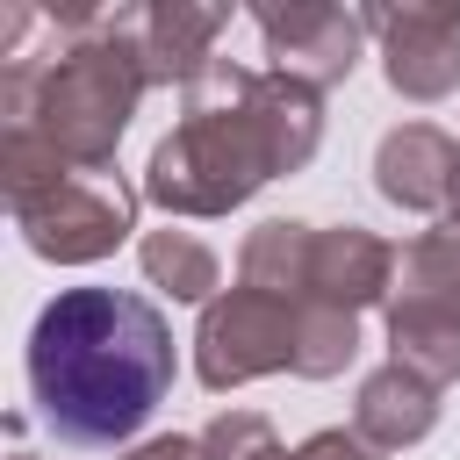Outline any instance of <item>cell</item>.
<instances>
[{
    "label": "cell",
    "instance_id": "6da1fadb",
    "mask_svg": "<svg viewBox=\"0 0 460 460\" xmlns=\"http://www.w3.org/2000/svg\"><path fill=\"white\" fill-rule=\"evenodd\" d=\"M180 101V129L158 137L144 165V201L165 216H230L266 180L302 172L323 144V101L237 58H216Z\"/></svg>",
    "mask_w": 460,
    "mask_h": 460
},
{
    "label": "cell",
    "instance_id": "7a4b0ae2",
    "mask_svg": "<svg viewBox=\"0 0 460 460\" xmlns=\"http://www.w3.org/2000/svg\"><path fill=\"white\" fill-rule=\"evenodd\" d=\"M29 395L65 446H122L172 395V323L122 288H65L29 331Z\"/></svg>",
    "mask_w": 460,
    "mask_h": 460
},
{
    "label": "cell",
    "instance_id": "3957f363",
    "mask_svg": "<svg viewBox=\"0 0 460 460\" xmlns=\"http://www.w3.org/2000/svg\"><path fill=\"white\" fill-rule=\"evenodd\" d=\"M144 72L108 14H65V43L43 58H7L0 115L7 129H36L72 172H108L115 144L144 101Z\"/></svg>",
    "mask_w": 460,
    "mask_h": 460
},
{
    "label": "cell",
    "instance_id": "277c9868",
    "mask_svg": "<svg viewBox=\"0 0 460 460\" xmlns=\"http://www.w3.org/2000/svg\"><path fill=\"white\" fill-rule=\"evenodd\" d=\"M295 374V309L252 288H223L194 323V374L201 388H244L259 374Z\"/></svg>",
    "mask_w": 460,
    "mask_h": 460
},
{
    "label": "cell",
    "instance_id": "5b68a950",
    "mask_svg": "<svg viewBox=\"0 0 460 460\" xmlns=\"http://www.w3.org/2000/svg\"><path fill=\"white\" fill-rule=\"evenodd\" d=\"M14 223H22V237H29L36 259H50V266H93V259H108L137 230V187H122L115 172H72L58 194L29 201Z\"/></svg>",
    "mask_w": 460,
    "mask_h": 460
},
{
    "label": "cell",
    "instance_id": "8992f818",
    "mask_svg": "<svg viewBox=\"0 0 460 460\" xmlns=\"http://www.w3.org/2000/svg\"><path fill=\"white\" fill-rule=\"evenodd\" d=\"M252 22H259V36H266V72L273 79H295V86H309V93H323V86H338V79H352V65H359V50H367V7H331V0H266V7H252Z\"/></svg>",
    "mask_w": 460,
    "mask_h": 460
},
{
    "label": "cell",
    "instance_id": "52a82bcc",
    "mask_svg": "<svg viewBox=\"0 0 460 460\" xmlns=\"http://www.w3.org/2000/svg\"><path fill=\"white\" fill-rule=\"evenodd\" d=\"M367 29L381 36V79L402 101H446L460 86V0L367 7Z\"/></svg>",
    "mask_w": 460,
    "mask_h": 460
},
{
    "label": "cell",
    "instance_id": "ba28073f",
    "mask_svg": "<svg viewBox=\"0 0 460 460\" xmlns=\"http://www.w3.org/2000/svg\"><path fill=\"white\" fill-rule=\"evenodd\" d=\"M108 29L129 43L144 86H194L216 65V36L230 29V7L208 0H144V7H115Z\"/></svg>",
    "mask_w": 460,
    "mask_h": 460
},
{
    "label": "cell",
    "instance_id": "9c48e42d",
    "mask_svg": "<svg viewBox=\"0 0 460 460\" xmlns=\"http://www.w3.org/2000/svg\"><path fill=\"white\" fill-rule=\"evenodd\" d=\"M374 187H381V201H395V208H453V187H460V144L446 137V129H431V122H402V129H388L381 137V151H374Z\"/></svg>",
    "mask_w": 460,
    "mask_h": 460
},
{
    "label": "cell",
    "instance_id": "30bf717a",
    "mask_svg": "<svg viewBox=\"0 0 460 460\" xmlns=\"http://www.w3.org/2000/svg\"><path fill=\"white\" fill-rule=\"evenodd\" d=\"M395 266H402V259H395V252H388L374 230H359V223L316 230V273H309V302H331V309L359 316V309L388 302Z\"/></svg>",
    "mask_w": 460,
    "mask_h": 460
},
{
    "label": "cell",
    "instance_id": "8fae6325",
    "mask_svg": "<svg viewBox=\"0 0 460 460\" xmlns=\"http://www.w3.org/2000/svg\"><path fill=\"white\" fill-rule=\"evenodd\" d=\"M431 424H438V388H431L424 374L395 367V359L374 367V374L359 381V395H352V431H359L367 446H381V453L417 446Z\"/></svg>",
    "mask_w": 460,
    "mask_h": 460
},
{
    "label": "cell",
    "instance_id": "7c38bea8",
    "mask_svg": "<svg viewBox=\"0 0 460 460\" xmlns=\"http://www.w3.org/2000/svg\"><path fill=\"white\" fill-rule=\"evenodd\" d=\"M309 273H316V230H309V223H288V216L259 223V230L244 237V252H237V288L273 295V302H288V309L309 302Z\"/></svg>",
    "mask_w": 460,
    "mask_h": 460
},
{
    "label": "cell",
    "instance_id": "4fadbf2b",
    "mask_svg": "<svg viewBox=\"0 0 460 460\" xmlns=\"http://www.w3.org/2000/svg\"><path fill=\"white\" fill-rule=\"evenodd\" d=\"M388 359L424 374L431 388L460 381V316L424 309V302H388Z\"/></svg>",
    "mask_w": 460,
    "mask_h": 460
},
{
    "label": "cell",
    "instance_id": "5bb4252c",
    "mask_svg": "<svg viewBox=\"0 0 460 460\" xmlns=\"http://www.w3.org/2000/svg\"><path fill=\"white\" fill-rule=\"evenodd\" d=\"M137 259H144V280L165 288L172 302H201V309L216 302L223 266H216V252H208L201 237H187V230H144Z\"/></svg>",
    "mask_w": 460,
    "mask_h": 460
},
{
    "label": "cell",
    "instance_id": "9a60e30c",
    "mask_svg": "<svg viewBox=\"0 0 460 460\" xmlns=\"http://www.w3.org/2000/svg\"><path fill=\"white\" fill-rule=\"evenodd\" d=\"M395 280H402V295H395V302H424V309L460 316V223L424 230V237L402 252Z\"/></svg>",
    "mask_w": 460,
    "mask_h": 460
},
{
    "label": "cell",
    "instance_id": "2e32d148",
    "mask_svg": "<svg viewBox=\"0 0 460 460\" xmlns=\"http://www.w3.org/2000/svg\"><path fill=\"white\" fill-rule=\"evenodd\" d=\"M359 359V316L331 309V302H302L295 309V374L302 381H331Z\"/></svg>",
    "mask_w": 460,
    "mask_h": 460
},
{
    "label": "cell",
    "instance_id": "e0dca14e",
    "mask_svg": "<svg viewBox=\"0 0 460 460\" xmlns=\"http://www.w3.org/2000/svg\"><path fill=\"white\" fill-rule=\"evenodd\" d=\"M72 180V165L36 137V129H0V194H7V208L22 216L29 201H43V194H58Z\"/></svg>",
    "mask_w": 460,
    "mask_h": 460
},
{
    "label": "cell",
    "instance_id": "ac0fdd59",
    "mask_svg": "<svg viewBox=\"0 0 460 460\" xmlns=\"http://www.w3.org/2000/svg\"><path fill=\"white\" fill-rule=\"evenodd\" d=\"M201 460H295V453L273 438V424L259 410H230L201 431Z\"/></svg>",
    "mask_w": 460,
    "mask_h": 460
},
{
    "label": "cell",
    "instance_id": "d6986e66",
    "mask_svg": "<svg viewBox=\"0 0 460 460\" xmlns=\"http://www.w3.org/2000/svg\"><path fill=\"white\" fill-rule=\"evenodd\" d=\"M295 460H381V446H367L359 431H316L295 446Z\"/></svg>",
    "mask_w": 460,
    "mask_h": 460
},
{
    "label": "cell",
    "instance_id": "ffe728a7",
    "mask_svg": "<svg viewBox=\"0 0 460 460\" xmlns=\"http://www.w3.org/2000/svg\"><path fill=\"white\" fill-rule=\"evenodd\" d=\"M122 460H201V438H144Z\"/></svg>",
    "mask_w": 460,
    "mask_h": 460
},
{
    "label": "cell",
    "instance_id": "44dd1931",
    "mask_svg": "<svg viewBox=\"0 0 460 460\" xmlns=\"http://www.w3.org/2000/svg\"><path fill=\"white\" fill-rule=\"evenodd\" d=\"M446 223H460V187H453V208H446Z\"/></svg>",
    "mask_w": 460,
    "mask_h": 460
},
{
    "label": "cell",
    "instance_id": "7402d4cb",
    "mask_svg": "<svg viewBox=\"0 0 460 460\" xmlns=\"http://www.w3.org/2000/svg\"><path fill=\"white\" fill-rule=\"evenodd\" d=\"M14 460H36V453H14Z\"/></svg>",
    "mask_w": 460,
    "mask_h": 460
}]
</instances>
